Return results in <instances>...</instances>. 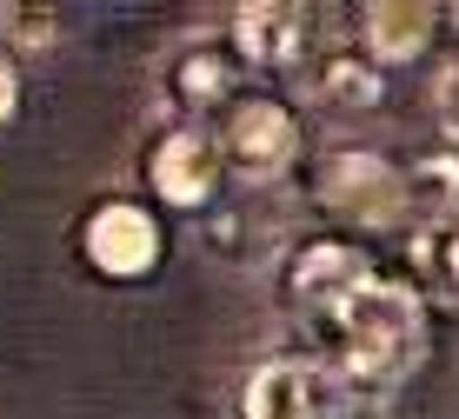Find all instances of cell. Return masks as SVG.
I'll use <instances>...</instances> for the list:
<instances>
[{
	"label": "cell",
	"instance_id": "cell-1",
	"mask_svg": "<svg viewBox=\"0 0 459 419\" xmlns=\"http://www.w3.org/2000/svg\"><path fill=\"white\" fill-rule=\"evenodd\" d=\"M333 353V380L340 386H393L420 366L426 346V300L406 280H373L313 333Z\"/></svg>",
	"mask_w": 459,
	"mask_h": 419
},
{
	"label": "cell",
	"instance_id": "cell-2",
	"mask_svg": "<svg viewBox=\"0 0 459 419\" xmlns=\"http://www.w3.org/2000/svg\"><path fill=\"white\" fill-rule=\"evenodd\" d=\"M313 193L326 214L353 220L359 233H393L406 227V167L379 160L367 147H340L313 167Z\"/></svg>",
	"mask_w": 459,
	"mask_h": 419
},
{
	"label": "cell",
	"instance_id": "cell-3",
	"mask_svg": "<svg viewBox=\"0 0 459 419\" xmlns=\"http://www.w3.org/2000/svg\"><path fill=\"white\" fill-rule=\"evenodd\" d=\"M213 140H220L227 173H240L247 187L280 180V173L299 160V120H293L287 100H273V93H240V100L220 114Z\"/></svg>",
	"mask_w": 459,
	"mask_h": 419
},
{
	"label": "cell",
	"instance_id": "cell-4",
	"mask_svg": "<svg viewBox=\"0 0 459 419\" xmlns=\"http://www.w3.org/2000/svg\"><path fill=\"white\" fill-rule=\"evenodd\" d=\"M367 280H373V260H367V247H353V240H299L287 253V306L313 333H320Z\"/></svg>",
	"mask_w": 459,
	"mask_h": 419
},
{
	"label": "cell",
	"instance_id": "cell-5",
	"mask_svg": "<svg viewBox=\"0 0 459 419\" xmlns=\"http://www.w3.org/2000/svg\"><path fill=\"white\" fill-rule=\"evenodd\" d=\"M340 413H346V386L320 360H266L253 366L240 393V419H340Z\"/></svg>",
	"mask_w": 459,
	"mask_h": 419
},
{
	"label": "cell",
	"instance_id": "cell-6",
	"mask_svg": "<svg viewBox=\"0 0 459 419\" xmlns=\"http://www.w3.org/2000/svg\"><path fill=\"white\" fill-rule=\"evenodd\" d=\"M81 253L107 280H140V273L160 266V220L140 200H100L81 227Z\"/></svg>",
	"mask_w": 459,
	"mask_h": 419
},
{
	"label": "cell",
	"instance_id": "cell-7",
	"mask_svg": "<svg viewBox=\"0 0 459 419\" xmlns=\"http://www.w3.org/2000/svg\"><path fill=\"white\" fill-rule=\"evenodd\" d=\"M220 180H227V160H220L213 127H173L153 140L147 153V187L167 206H213Z\"/></svg>",
	"mask_w": 459,
	"mask_h": 419
},
{
	"label": "cell",
	"instance_id": "cell-8",
	"mask_svg": "<svg viewBox=\"0 0 459 419\" xmlns=\"http://www.w3.org/2000/svg\"><path fill=\"white\" fill-rule=\"evenodd\" d=\"M227 47H233V60H240L247 74H287L313 47V13L287 7V0H253V7L233 13Z\"/></svg>",
	"mask_w": 459,
	"mask_h": 419
},
{
	"label": "cell",
	"instance_id": "cell-9",
	"mask_svg": "<svg viewBox=\"0 0 459 419\" xmlns=\"http://www.w3.org/2000/svg\"><path fill=\"white\" fill-rule=\"evenodd\" d=\"M433 27L439 7H426V0H367L359 7V54L373 67H406L433 47Z\"/></svg>",
	"mask_w": 459,
	"mask_h": 419
},
{
	"label": "cell",
	"instance_id": "cell-10",
	"mask_svg": "<svg viewBox=\"0 0 459 419\" xmlns=\"http://www.w3.org/2000/svg\"><path fill=\"white\" fill-rule=\"evenodd\" d=\"M240 87H247V67L233 60V47H220V40H194L180 60H173V107H186L200 127V114H227L233 100H240Z\"/></svg>",
	"mask_w": 459,
	"mask_h": 419
},
{
	"label": "cell",
	"instance_id": "cell-11",
	"mask_svg": "<svg viewBox=\"0 0 459 419\" xmlns=\"http://www.w3.org/2000/svg\"><path fill=\"white\" fill-rule=\"evenodd\" d=\"M406 227L413 233L459 227V147L426 153V160L406 167Z\"/></svg>",
	"mask_w": 459,
	"mask_h": 419
},
{
	"label": "cell",
	"instance_id": "cell-12",
	"mask_svg": "<svg viewBox=\"0 0 459 419\" xmlns=\"http://www.w3.org/2000/svg\"><path fill=\"white\" fill-rule=\"evenodd\" d=\"M313 87H320V100H333V107H353V114L379 107V67H373L367 54H353V47L326 54V60H320V74H313Z\"/></svg>",
	"mask_w": 459,
	"mask_h": 419
},
{
	"label": "cell",
	"instance_id": "cell-13",
	"mask_svg": "<svg viewBox=\"0 0 459 419\" xmlns=\"http://www.w3.org/2000/svg\"><path fill=\"white\" fill-rule=\"evenodd\" d=\"M60 40V21L47 7H0V54H47Z\"/></svg>",
	"mask_w": 459,
	"mask_h": 419
},
{
	"label": "cell",
	"instance_id": "cell-14",
	"mask_svg": "<svg viewBox=\"0 0 459 419\" xmlns=\"http://www.w3.org/2000/svg\"><path fill=\"white\" fill-rule=\"evenodd\" d=\"M433 107H439V127H446V134L459 140V60L446 74H439V87H433Z\"/></svg>",
	"mask_w": 459,
	"mask_h": 419
},
{
	"label": "cell",
	"instance_id": "cell-15",
	"mask_svg": "<svg viewBox=\"0 0 459 419\" xmlns=\"http://www.w3.org/2000/svg\"><path fill=\"white\" fill-rule=\"evenodd\" d=\"M13 107H21V80H13V60L0 54V127L13 120Z\"/></svg>",
	"mask_w": 459,
	"mask_h": 419
},
{
	"label": "cell",
	"instance_id": "cell-16",
	"mask_svg": "<svg viewBox=\"0 0 459 419\" xmlns=\"http://www.w3.org/2000/svg\"><path fill=\"white\" fill-rule=\"evenodd\" d=\"M439 266H446V293H459V227L439 233Z\"/></svg>",
	"mask_w": 459,
	"mask_h": 419
}]
</instances>
